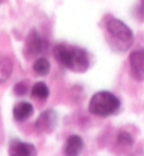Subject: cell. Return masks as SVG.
<instances>
[{
  "mask_svg": "<svg viewBox=\"0 0 144 156\" xmlns=\"http://www.w3.org/2000/svg\"><path fill=\"white\" fill-rule=\"evenodd\" d=\"M51 69L50 62L45 58H39L33 65V70L39 76H46Z\"/></svg>",
  "mask_w": 144,
  "mask_h": 156,
  "instance_id": "cell-11",
  "label": "cell"
},
{
  "mask_svg": "<svg viewBox=\"0 0 144 156\" xmlns=\"http://www.w3.org/2000/svg\"><path fill=\"white\" fill-rule=\"evenodd\" d=\"M12 68H14V65H12V59L6 55H1L0 57V84H4L9 79V77L12 76Z\"/></svg>",
  "mask_w": 144,
  "mask_h": 156,
  "instance_id": "cell-10",
  "label": "cell"
},
{
  "mask_svg": "<svg viewBox=\"0 0 144 156\" xmlns=\"http://www.w3.org/2000/svg\"><path fill=\"white\" fill-rule=\"evenodd\" d=\"M37 151L34 145L25 141L14 140L9 147V156H36Z\"/></svg>",
  "mask_w": 144,
  "mask_h": 156,
  "instance_id": "cell-6",
  "label": "cell"
},
{
  "mask_svg": "<svg viewBox=\"0 0 144 156\" xmlns=\"http://www.w3.org/2000/svg\"><path fill=\"white\" fill-rule=\"evenodd\" d=\"M83 151V140L78 135H72L65 143L64 153L66 156H79Z\"/></svg>",
  "mask_w": 144,
  "mask_h": 156,
  "instance_id": "cell-8",
  "label": "cell"
},
{
  "mask_svg": "<svg viewBox=\"0 0 144 156\" xmlns=\"http://www.w3.org/2000/svg\"><path fill=\"white\" fill-rule=\"evenodd\" d=\"M14 90H15V93L17 94V95H19V96L20 95H25L26 92H27V86L23 82L17 83L15 85V87H14Z\"/></svg>",
  "mask_w": 144,
  "mask_h": 156,
  "instance_id": "cell-14",
  "label": "cell"
},
{
  "mask_svg": "<svg viewBox=\"0 0 144 156\" xmlns=\"http://www.w3.org/2000/svg\"><path fill=\"white\" fill-rule=\"evenodd\" d=\"M107 32L110 37V47L116 52H124L129 50L133 44V32L122 20L110 18L107 22Z\"/></svg>",
  "mask_w": 144,
  "mask_h": 156,
  "instance_id": "cell-2",
  "label": "cell"
},
{
  "mask_svg": "<svg viewBox=\"0 0 144 156\" xmlns=\"http://www.w3.org/2000/svg\"><path fill=\"white\" fill-rule=\"evenodd\" d=\"M129 66L132 77L137 82L144 80V49L133 51L129 55Z\"/></svg>",
  "mask_w": 144,
  "mask_h": 156,
  "instance_id": "cell-5",
  "label": "cell"
},
{
  "mask_svg": "<svg viewBox=\"0 0 144 156\" xmlns=\"http://www.w3.org/2000/svg\"><path fill=\"white\" fill-rule=\"evenodd\" d=\"M56 123H58V113L53 109H49L39 114L35 122V128L39 133H50L54 130Z\"/></svg>",
  "mask_w": 144,
  "mask_h": 156,
  "instance_id": "cell-4",
  "label": "cell"
},
{
  "mask_svg": "<svg viewBox=\"0 0 144 156\" xmlns=\"http://www.w3.org/2000/svg\"><path fill=\"white\" fill-rule=\"evenodd\" d=\"M50 94L49 87L44 83H36L32 88V95L37 100H46Z\"/></svg>",
  "mask_w": 144,
  "mask_h": 156,
  "instance_id": "cell-12",
  "label": "cell"
},
{
  "mask_svg": "<svg viewBox=\"0 0 144 156\" xmlns=\"http://www.w3.org/2000/svg\"><path fill=\"white\" fill-rule=\"evenodd\" d=\"M121 106V102L113 93L101 90L96 93L89 102V111L98 117L112 115Z\"/></svg>",
  "mask_w": 144,
  "mask_h": 156,
  "instance_id": "cell-3",
  "label": "cell"
},
{
  "mask_svg": "<svg viewBox=\"0 0 144 156\" xmlns=\"http://www.w3.org/2000/svg\"><path fill=\"white\" fill-rule=\"evenodd\" d=\"M0 1H1V0H0Z\"/></svg>",
  "mask_w": 144,
  "mask_h": 156,
  "instance_id": "cell-16",
  "label": "cell"
},
{
  "mask_svg": "<svg viewBox=\"0 0 144 156\" xmlns=\"http://www.w3.org/2000/svg\"><path fill=\"white\" fill-rule=\"evenodd\" d=\"M43 40L36 31H31L26 39V51L31 55H39L43 51Z\"/></svg>",
  "mask_w": 144,
  "mask_h": 156,
  "instance_id": "cell-7",
  "label": "cell"
},
{
  "mask_svg": "<svg viewBox=\"0 0 144 156\" xmlns=\"http://www.w3.org/2000/svg\"><path fill=\"white\" fill-rule=\"evenodd\" d=\"M34 112V108L31 103L28 102H20L18 104H16L14 110H12V114L17 121H25L31 117Z\"/></svg>",
  "mask_w": 144,
  "mask_h": 156,
  "instance_id": "cell-9",
  "label": "cell"
},
{
  "mask_svg": "<svg viewBox=\"0 0 144 156\" xmlns=\"http://www.w3.org/2000/svg\"><path fill=\"white\" fill-rule=\"evenodd\" d=\"M117 143H118V145H121V146L129 147V146L133 145L134 139H133V136L129 133H127V131H122L117 136Z\"/></svg>",
  "mask_w": 144,
  "mask_h": 156,
  "instance_id": "cell-13",
  "label": "cell"
},
{
  "mask_svg": "<svg viewBox=\"0 0 144 156\" xmlns=\"http://www.w3.org/2000/svg\"><path fill=\"white\" fill-rule=\"evenodd\" d=\"M139 16L141 18H144V0H141L140 7H139Z\"/></svg>",
  "mask_w": 144,
  "mask_h": 156,
  "instance_id": "cell-15",
  "label": "cell"
},
{
  "mask_svg": "<svg viewBox=\"0 0 144 156\" xmlns=\"http://www.w3.org/2000/svg\"><path fill=\"white\" fill-rule=\"evenodd\" d=\"M53 53L59 63L74 73L81 74L87 71L89 68V55L83 49L59 44L54 48Z\"/></svg>",
  "mask_w": 144,
  "mask_h": 156,
  "instance_id": "cell-1",
  "label": "cell"
}]
</instances>
